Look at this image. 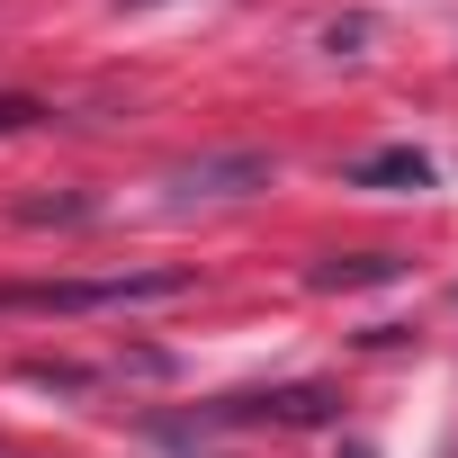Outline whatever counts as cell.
Returning <instances> with one entry per match:
<instances>
[{"mask_svg":"<svg viewBox=\"0 0 458 458\" xmlns=\"http://www.w3.org/2000/svg\"><path fill=\"white\" fill-rule=\"evenodd\" d=\"M189 270H108V279H28L0 288V315H117V306H153L180 297Z\"/></svg>","mask_w":458,"mask_h":458,"instance_id":"6da1fadb","label":"cell"},{"mask_svg":"<svg viewBox=\"0 0 458 458\" xmlns=\"http://www.w3.org/2000/svg\"><path fill=\"white\" fill-rule=\"evenodd\" d=\"M162 189H171V207H189V198H252V189H270V162L261 153H207V162H180Z\"/></svg>","mask_w":458,"mask_h":458,"instance_id":"7a4b0ae2","label":"cell"},{"mask_svg":"<svg viewBox=\"0 0 458 458\" xmlns=\"http://www.w3.org/2000/svg\"><path fill=\"white\" fill-rule=\"evenodd\" d=\"M342 189H431V162L413 144H386V153H360L342 171Z\"/></svg>","mask_w":458,"mask_h":458,"instance_id":"3957f363","label":"cell"},{"mask_svg":"<svg viewBox=\"0 0 458 458\" xmlns=\"http://www.w3.org/2000/svg\"><path fill=\"white\" fill-rule=\"evenodd\" d=\"M225 422H333V395L324 386H279V395H243Z\"/></svg>","mask_w":458,"mask_h":458,"instance_id":"277c9868","label":"cell"},{"mask_svg":"<svg viewBox=\"0 0 458 458\" xmlns=\"http://www.w3.org/2000/svg\"><path fill=\"white\" fill-rule=\"evenodd\" d=\"M386 279H404V261H386V252H360V261H324L315 270V288H386Z\"/></svg>","mask_w":458,"mask_h":458,"instance_id":"5b68a950","label":"cell"},{"mask_svg":"<svg viewBox=\"0 0 458 458\" xmlns=\"http://www.w3.org/2000/svg\"><path fill=\"white\" fill-rule=\"evenodd\" d=\"M19 216H28V225H81V216H90V198H28Z\"/></svg>","mask_w":458,"mask_h":458,"instance_id":"8992f818","label":"cell"},{"mask_svg":"<svg viewBox=\"0 0 458 458\" xmlns=\"http://www.w3.org/2000/svg\"><path fill=\"white\" fill-rule=\"evenodd\" d=\"M360 46H369V19H333L324 28V55H360Z\"/></svg>","mask_w":458,"mask_h":458,"instance_id":"52a82bcc","label":"cell"},{"mask_svg":"<svg viewBox=\"0 0 458 458\" xmlns=\"http://www.w3.org/2000/svg\"><path fill=\"white\" fill-rule=\"evenodd\" d=\"M28 117H37L28 99H0V135H10V126H28Z\"/></svg>","mask_w":458,"mask_h":458,"instance_id":"ba28073f","label":"cell"},{"mask_svg":"<svg viewBox=\"0 0 458 458\" xmlns=\"http://www.w3.org/2000/svg\"><path fill=\"white\" fill-rule=\"evenodd\" d=\"M117 10H171V0H117Z\"/></svg>","mask_w":458,"mask_h":458,"instance_id":"9c48e42d","label":"cell"}]
</instances>
